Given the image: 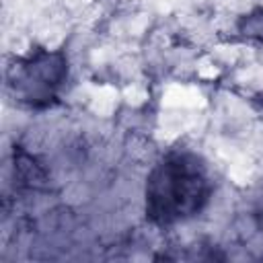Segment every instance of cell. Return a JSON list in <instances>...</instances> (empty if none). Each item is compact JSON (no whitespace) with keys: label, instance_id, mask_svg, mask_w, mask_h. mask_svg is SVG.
Returning a JSON list of instances; mask_svg holds the SVG:
<instances>
[{"label":"cell","instance_id":"cell-2","mask_svg":"<svg viewBox=\"0 0 263 263\" xmlns=\"http://www.w3.org/2000/svg\"><path fill=\"white\" fill-rule=\"evenodd\" d=\"M238 31L249 39L263 41V10H255L251 14H245L238 21Z\"/></svg>","mask_w":263,"mask_h":263},{"label":"cell","instance_id":"cell-1","mask_svg":"<svg viewBox=\"0 0 263 263\" xmlns=\"http://www.w3.org/2000/svg\"><path fill=\"white\" fill-rule=\"evenodd\" d=\"M212 195L205 166L193 154L164 158L146 183V216L160 226L183 222L203 210Z\"/></svg>","mask_w":263,"mask_h":263}]
</instances>
